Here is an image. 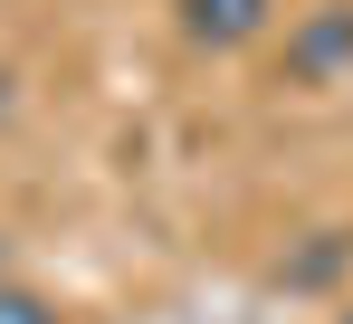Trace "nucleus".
Here are the masks:
<instances>
[{"mask_svg":"<svg viewBox=\"0 0 353 324\" xmlns=\"http://www.w3.org/2000/svg\"><path fill=\"white\" fill-rule=\"evenodd\" d=\"M344 324H353V305H344Z\"/></svg>","mask_w":353,"mask_h":324,"instance_id":"obj_4","label":"nucleus"},{"mask_svg":"<svg viewBox=\"0 0 353 324\" xmlns=\"http://www.w3.org/2000/svg\"><path fill=\"white\" fill-rule=\"evenodd\" d=\"M353 67V0H325V10H305L287 29V77L296 86H334Z\"/></svg>","mask_w":353,"mask_h":324,"instance_id":"obj_1","label":"nucleus"},{"mask_svg":"<svg viewBox=\"0 0 353 324\" xmlns=\"http://www.w3.org/2000/svg\"><path fill=\"white\" fill-rule=\"evenodd\" d=\"M0 324H67L48 296H29V286H0Z\"/></svg>","mask_w":353,"mask_h":324,"instance_id":"obj_3","label":"nucleus"},{"mask_svg":"<svg viewBox=\"0 0 353 324\" xmlns=\"http://www.w3.org/2000/svg\"><path fill=\"white\" fill-rule=\"evenodd\" d=\"M277 19V0H181V39L191 48H258Z\"/></svg>","mask_w":353,"mask_h":324,"instance_id":"obj_2","label":"nucleus"}]
</instances>
